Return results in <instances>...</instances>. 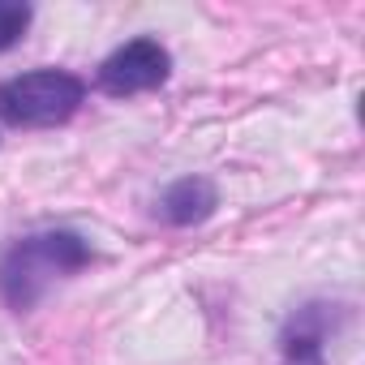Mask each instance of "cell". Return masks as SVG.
I'll use <instances>...</instances> for the list:
<instances>
[{
	"label": "cell",
	"mask_w": 365,
	"mask_h": 365,
	"mask_svg": "<svg viewBox=\"0 0 365 365\" xmlns=\"http://www.w3.org/2000/svg\"><path fill=\"white\" fill-rule=\"evenodd\" d=\"M172 73V52L150 39V35H138L129 43H120L95 73V86L112 99H129V95H146V91H159Z\"/></svg>",
	"instance_id": "3"
},
{
	"label": "cell",
	"mask_w": 365,
	"mask_h": 365,
	"mask_svg": "<svg viewBox=\"0 0 365 365\" xmlns=\"http://www.w3.org/2000/svg\"><path fill=\"white\" fill-rule=\"evenodd\" d=\"M344 322V309L335 301H305L288 314L284 331H279V348H284V361H322L331 335L339 331Z\"/></svg>",
	"instance_id": "4"
},
{
	"label": "cell",
	"mask_w": 365,
	"mask_h": 365,
	"mask_svg": "<svg viewBox=\"0 0 365 365\" xmlns=\"http://www.w3.org/2000/svg\"><path fill=\"white\" fill-rule=\"evenodd\" d=\"M95 262V250L73 228H43L31 237H18L0 258V301L14 314H31L52 284L86 271Z\"/></svg>",
	"instance_id": "1"
},
{
	"label": "cell",
	"mask_w": 365,
	"mask_h": 365,
	"mask_svg": "<svg viewBox=\"0 0 365 365\" xmlns=\"http://www.w3.org/2000/svg\"><path fill=\"white\" fill-rule=\"evenodd\" d=\"M284 365H327V361H284Z\"/></svg>",
	"instance_id": "7"
},
{
	"label": "cell",
	"mask_w": 365,
	"mask_h": 365,
	"mask_svg": "<svg viewBox=\"0 0 365 365\" xmlns=\"http://www.w3.org/2000/svg\"><path fill=\"white\" fill-rule=\"evenodd\" d=\"M220 211V190L211 176H180L155 198V215L168 224V228H194V224H207L211 215Z\"/></svg>",
	"instance_id": "5"
},
{
	"label": "cell",
	"mask_w": 365,
	"mask_h": 365,
	"mask_svg": "<svg viewBox=\"0 0 365 365\" xmlns=\"http://www.w3.org/2000/svg\"><path fill=\"white\" fill-rule=\"evenodd\" d=\"M31 22H35L31 5H22V0H0V52H9L14 43H22Z\"/></svg>",
	"instance_id": "6"
},
{
	"label": "cell",
	"mask_w": 365,
	"mask_h": 365,
	"mask_svg": "<svg viewBox=\"0 0 365 365\" xmlns=\"http://www.w3.org/2000/svg\"><path fill=\"white\" fill-rule=\"evenodd\" d=\"M86 103V82L69 69H31L0 82V120L14 129H56Z\"/></svg>",
	"instance_id": "2"
}]
</instances>
